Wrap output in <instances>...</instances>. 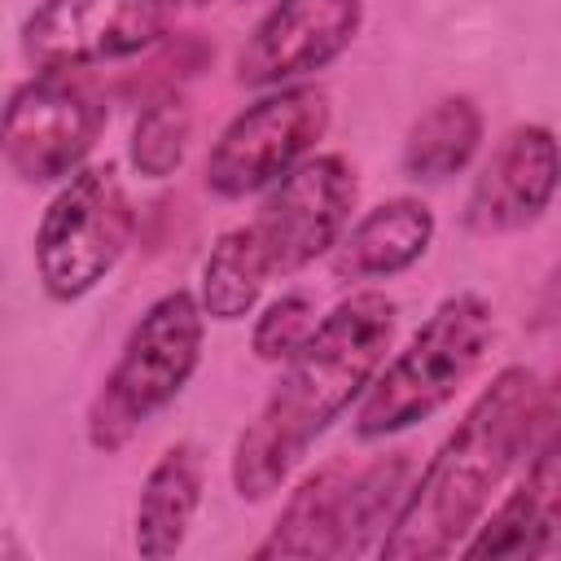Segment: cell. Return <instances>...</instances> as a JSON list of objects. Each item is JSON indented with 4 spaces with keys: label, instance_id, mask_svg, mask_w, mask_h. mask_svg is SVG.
Segmentation results:
<instances>
[{
    "label": "cell",
    "instance_id": "9a60e30c",
    "mask_svg": "<svg viewBox=\"0 0 561 561\" xmlns=\"http://www.w3.org/2000/svg\"><path fill=\"white\" fill-rule=\"evenodd\" d=\"M202 482H206V465L193 443H171L153 460L131 517V543L145 561H162L184 548L202 504Z\"/></svg>",
    "mask_w": 561,
    "mask_h": 561
},
{
    "label": "cell",
    "instance_id": "d6986e66",
    "mask_svg": "<svg viewBox=\"0 0 561 561\" xmlns=\"http://www.w3.org/2000/svg\"><path fill=\"white\" fill-rule=\"evenodd\" d=\"M311 329H316V302H311L307 294L289 289V294H280V298H272V302L263 307V316L254 320L250 346H254L259 359L285 364V359L311 337Z\"/></svg>",
    "mask_w": 561,
    "mask_h": 561
},
{
    "label": "cell",
    "instance_id": "277c9868",
    "mask_svg": "<svg viewBox=\"0 0 561 561\" xmlns=\"http://www.w3.org/2000/svg\"><path fill=\"white\" fill-rule=\"evenodd\" d=\"M206 316L188 289H171L131 324L114 368L88 403V443L96 451H118L131 434L180 399L202 364Z\"/></svg>",
    "mask_w": 561,
    "mask_h": 561
},
{
    "label": "cell",
    "instance_id": "7c38bea8",
    "mask_svg": "<svg viewBox=\"0 0 561 561\" xmlns=\"http://www.w3.org/2000/svg\"><path fill=\"white\" fill-rule=\"evenodd\" d=\"M473 539L460 543V557H543L561 535V443L552 425L530 447V465L517 486L500 500V508L469 530Z\"/></svg>",
    "mask_w": 561,
    "mask_h": 561
},
{
    "label": "cell",
    "instance_id": "3957f363",
    "mask_svg": "<svg viewBox=\"0 0 561 561\" xmlns=\"http://www.w3.org/2000/svg\"><path fill=\"white\" fill-rule=\"evenodd\" d=\"M495 337V316L478 294L443 298L430 320L408 337V346L373 373L364 386V403L355 412V438L377 443L390 434L430 421L456 390L478 373Z\"/></svg>",
    "mask_w": 561,
    "mask_h": 561
},
{
    "label": "cell",
    "instance_id": "5b68a950",
    "mask_svg": "<svg viewBox=\"0 0 561 561\" xmlns=\"http://www.w3.org/2000/svg\"><path fill=\"white\" fill-rule=\"evenodd\" d=\"M136 215L114 162L79 167L48 202L35 228V272L48 298L75 302L92 294L131 241Z\"/></svg>",
    "mask_w": 561,
    "mask_h": 561
},
{
    "label": "cell",
    "instance_id": "5bb4252c",
    "mask_svg": "<svg viewBox=\"0 0 561 561\" xmlns=\"http://www.w3.org/2000/svg\"><path fill=\"white\" fill-rule=\"evenodd\" d=\"M434 241V210L416 197H390L373 210H364L346 232L337 237L333 276L337 280H381L394 272H408Z\"/></svg>",
    "mask_w": 561,
    "mask_h": 561
},
{
    "label": "cell",
    "instance_id": "ba28073f",
    "mask_svg": "<svg viewBox=\"0 0 561 561\" xmlns=\"http://www.w3.org/2000/svg\"><path fill=\"white\" fill-rule=\"evenodd\" d=\"M359 197L355 167L342 153H307L298 167H289L254 219H245V232L272 276H294L320 254L337 245V237L351 224Z\"/></svg>",
    "mask_w": 561,
    "mask_h": 561
},
{
    "label": "cell",
    "instance_id": "9c48e42d",
    "mask_svg": "<svg viewBox=\"0 0 561 561\" xmlns=\"http://www.w3.org/2000/svg\"><path fill=\"white\" fill-rule=\"evenodd\" d=\"M180 0H39L22 22V53L39 70H83L153 48Z\"/></svg>",
    "mask_w": 561,
    "mask_h": 561
},
{
    "label": "cell",
    "instance_id": "7a4b0ae2",
    "mask_svg": "<svg viewBox=\"0 0 561 561\" xmlns=\"http://www.w3.org/2000/svg\"><path fill=\"white\" fill-rule=\"evenodd\" d=\"M394 337V302L377 289L342 298L316 320L311 337L285 359L280 381L232 447L241 500H267L311 451V443L364 394Z\"/></svg>",
    "mask_w": 561,
    "mask_h": 561
},
{
    "label": "cell",
    "instance_id": "52a82bcc",
    "mask_svg": "<svg viewBox=\"0 0 561 561\" xmlns=\"http://www.w3.org/2000/svg\"><path fill=\"white\" fill-rule=\"evenodd\" d=\"M329 131V92L285 83L245 105L206 153V188L215 197H250L298 167Z\"/></svg>",
    "mask_w": 561,
    "mask_h": 561
},
{
    "label": "cell",
    "instance_id": "6da1fadb",
    "mask_svg": "<svg viewBox=\"0 0 561 561\" xmlns=\"http://www.w3.org/2000/svg\"><path fill=\"white\" fill-rule=\"evenodd\" d=\"M552 425V399L535 368H504L469 403L416 482H408L377 552L386 561H438L460 552L500 482Z\"/></svg>",
    "mask_w": 561,
    "mask_h": 561
},
{
    "label": "cell",
    "instance_id": "ffe728a7",
    "mask_svg": "<svg viewBox=\"0 0 561 561\" xmlns=\"http://www.w3.org/2000/svg\"><path fill=\"white\" fill-rule=\"evenodd\" d=\"M193 4H206V0H193Z\"/></svg>",
    "mask_w": 561,
    "mask_h": 561
},
{
    "label": "cell",
    "instance_id": "8fae6325",
    "mask_svg": "<svg viewBox=\"0 0 561 561\" xmlns=\"http://www.w3.org/2000/svg\"><path fill=\"white\" fill-rule=\"evenodd\" d=\"M557 193V140L552 127L526 123L513 127L465 202V228L478 237H500L535 224Z\"/></svg>",
    "mask_w": 561,
    "mask_h": 561
},
{
    "label": "cell",
    "instance_id": "8992f818",
    "mask_svg": "<svg viewBox=\"0 0 561 561\" xmlns=\"http://www.w3.org/2000/svg\"><path fill=\"white\" fill-rule=\"evenodd\" d=\"M105 127L101 92L75 70H35L0 110V158L26 184H53L83 167Z\"/></svg>",
    "mask_w": 561,
    "mask_h": 561
},
{
    "label": "cell",
    "instance_id": "ac0fdd59",
    "mask_svg": "<svg viewBox=\"0 0 561 561\" xmlns=\"http://www.w3.org/2000/svg\"><path fill=\"white\" fill-rule=\"evenodd\" d=\"M188 136H193V114L180 96H162L153 101L136 127H131V167L145 175V180H167L180 162H184V149H188Z\"/></svg>",
    "mask_w": 561,
    "mask_h": 561
},
{
    "label": "cell",
    "instance_id": "4fadbf2b",
    "mask_svg": "<svg viewBox=\"0 0 561 561\" xmlns=\"http://www.w3.org/2000/svg\"><path fill=\"white\" fill-rule=\"evenodd\" d=\"M355 469L346 460H324L285 500L254 561L276 557H346V500Z\"/></svg>",
    "mask_w": 561,
    "mask_h": 561
},
{
    "label": "cell",
    "instance_id": "e0dca14e",
    "mask_svg": "<svg viewBox=\"0 0 561 561\" xmlns=\"http://www.w3.org/2000/svg\"><path fill=\"white\" fill-rule=\"evenodd\" d=\"M263 285H267V267H263L245 224H237L210 245V254L202 263V298H197V307H202V316L232 324V320L254 311Z\"/></svg>",
    "mask_w": 561,
    "mask_h": 561
},
{
    "label": "cell",
    "instance_id": "2e32d148",
    "mask_svg": "<svg viewBox=\"0 0 561 561\" xmlns=\"http://www.w3.org/2000/svg\"><path fill=\"white\" fill-rule=\"evenodd\" d=\"M482 145V110L469 96L434 101L403 136V171L412 180H447L473 162Z\"/></svg>",
    "mask_w": 561,
    "mask_h": 561
},
{
    "label": "cell",
    "instance_id": "30bf717a",
    "mask_svg": "<svg viewBox=\"0 0 561 561\" xmlns=\"http://www.w3.org/2000/svg\"><path fill=\"white\" fill-rule=\"evenodd\" d=\"M364 26V0H280L250 31L237 53L245 88H285L337 61Z\"/></svg>",
    "mask_w": 561,
    "mask_h": 561
}]
</instances>
